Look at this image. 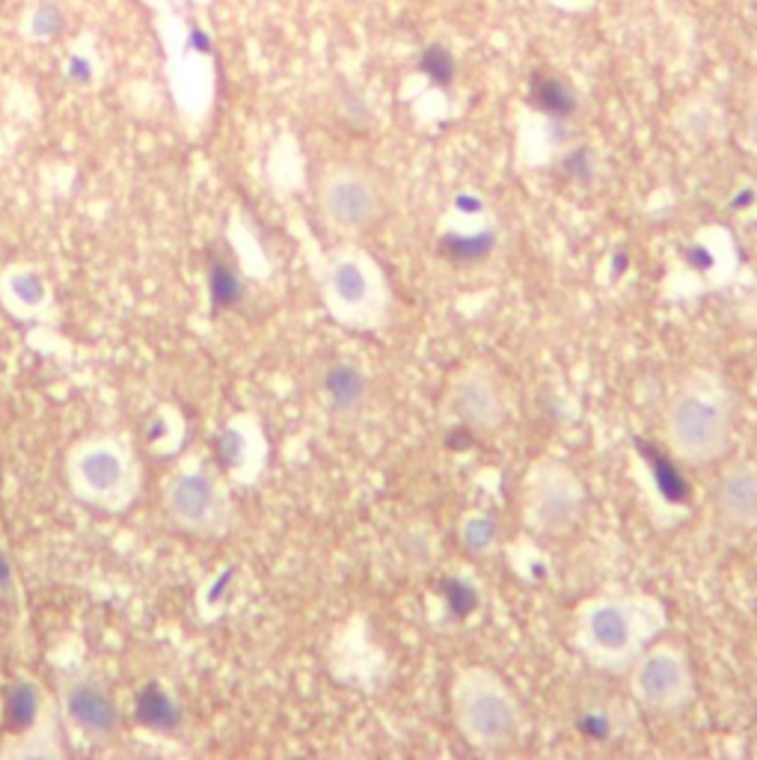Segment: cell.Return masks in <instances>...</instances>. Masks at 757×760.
Here are the masks:
<instances>
[{
  "label": "cell",
  "instance_id": "cell-13",
  "mask_svg": "<svg viewBox=\"0 0 757 760\" xmlns=\"http://www.w3.org/2000/svg\"><path fill=\"white\" fill-rule=\"evenodd\" d=\"M137 716L146 725H155V728H170L172 722H176V707L170 704V698L164 696L160 689L149 686L137 698Z\"/></svg>",
  "mask_w": 757,
  "mask_h": 760
},
{
  "label": "cell",
  "instance_id": "cell-11",
  "mask_svg": "<svg viewBox=\"0 0 757 760\" xmlns=\"http://www.w3.org/2000/svg\"><path fill=\"white\" fill-rule=\"evenodd\" d=\"M65 701H69V713L84 728L96 731V734H107V731H113V725H117L113 704L107 701L105 692H98L96 686H72Z\"/></svg>",
  "mask_w": 757,
  "mask_h": 760
},
{
  "label": "cell",
  "instance_id": "cell-5",
  "mask_svg": "<svg viewBox=\"0 0 757 760\" xmlns=\"http://www.w3.org/2000/svg\"><path fill=\"white\" fill-rule=\"evenodd\" d=\"M629 689L657 716H681L695 701L693 663L677 644L653 642L629 665Z\"/></svg>",
  "mask_w": 757,
  "mask_h": 760
},
{
  "label": "cell",
  "instance_id": "cell-8",
  "mask_svg": "<svg viewBox=\"0 0 757 760\" xmlns=\"http://www.w3.org/2000/svg\"><path fill=\"white\" fill-rule=\"evenodd\" d=\"M448 401L452 410L460 422H467L472 431L479 434H493L502 429V422L508 419V389L502 384V377L496 375V369L488 363H470L460 369L452 389H448Z\"/></svg>",
  "mask_w": 757,
  "mask_h": 760
},
{
  "label": "cell",
  "instance_id": "cell-14",
  "mask_svg": "<svg viewBox=\"0 0 757 760\" xmlns=\"http://www.w3.org/2000/svg\"><path fill=\"white\" fill-rule=\"evenodd\" d=\"M743 131H746L748 143L757 149V77L748 86L746 105H743Z\"/></svg>",
  "mask_w": 757,
  "mask_h": 760
},
{
  "label": "cell",
  "instance_id": "cell-9",
  "mask_svg": "<svg viewBox=\"0 0 757 760\" xmlns=\"http://www.w3.org/2000/svg\"><path fill=\"white\" fill-rule=\"evenodd\" d=\"M716 515L731 532H748L757 526V463H728L716 484Z\"/></svg>",
  "mask_w": 757,
  "mask_h": 760
},
{
  "label": "cell",
  "instance_id": "cell-12",
  "mask_svg": "<svg viewBox=\"0 0 757 760\" xmlns=\"http://www.w3.org/2000/svg\"><path fill=\"white\" fill-rule=\"evenodd\" d=\"M77 475L89 491L107 493L122 482V461L113 449H93L77 461Z\"/></svg>",
  "mask_w": 757,
  "mask_h": 760
},
{
  "label": "cell",
  "instance_id": "cell-3",
  "mask_svg": "<svg viewBox=\"0 0 757 760\" xmlns=\"http://www.w3.org/2000/svg\"><path fill=\"white\" fill-rule=\"evenodd\" d=\"M452 713L460 737L479 751L508 749L522 731V710L512 686L484 665H470L455 675Z\"/></svg>",
  "mask_w": 757,
  "mask_h": 760
},
{
  "label": "cell",
  "instance_id": "cell-15",
  "mask_svg": "<svg viewBox=\"0 0 757 760\" xmlns=\"http://www.w3.org/2000/svg\"><path fill=\"white\" fill-rule=\"evenodd\" d=\"M7 713H10V719H22L24 725L31 722L33 716V696L27 686H19L15 692L10 696V701H7Z\"/></svg>",
  "mask_w": 757,
  "mask_h": 760
},
{
  "label": "cell",
  "instance_id": "cell-2",
  "mask_svg": "<svg viewBox=\"0 0 757 760\" xmlns=\"http://www.w3.org/2000/svg\"><path fill=\"white\" fill-rule=\"evenodd\" d=\"M731 431L734 408L725 384L707 372L681 381L665 413V437L674 455L695 467L719 461L731 446Z\"/></svg>",
  "mask_w": 757,
  "mask_h": 760
},
{
  "label": "cell",
  "instance_id": "cell-10",
  "mask_svg": "<svg viewBox=\"0 0 757 760\" xmlns=\"http://www.w3.org/2000/svg\"><path fill=\"white\" fill-rule=\"evenodd\" d=\"M167 505L176 520H182L184 526H200L212 520L214 508H217V493L205 475H182L170 484Z\"/></svg>",
  "mask_w": 757,
  "mask_h": 760
},
{
  "label": "cell",
  "instance_id": "cell-4",
  "mask_svg": "<svg viewBox=\"0 0 757 760\" xmlns=\"http://www.w3.org/2000/svg\"><path fill=\"white\" fill-rule=\"evenodd\" d=\"M324 300L333 318L345 327L377 330L389 322L393 289L372 253L363 246H341L327 265Z\"/></svg>",
  "mask_w": 757,
  "mask_h": 760
},
{
  "label": "cell",
  "instance_id": "cell-7",
  "mask_svg": "<svg viewBox=\"0 0 757 760\" xmlns=\"http://www.w3.org/2000/svg\"><path fill=\"white\" fill-rule=\"evenodd\" d=\"M319 208L339 236H360L384 212V193L365 170L353 164H336L321 176Z\"/></svg>",
  "mask_w": 757,
  "mask_h": 760
},
{
  "label": "cell",
  "instance_id": "cell-6",
  "mask_svg": "<svg viewBox=\"0 0 757 760\" xmlns=\"http://www.w3.org/2000/svg\"><path fill=\"white\" fill-rule=\"evenodd\" d=\"M586 508V487L562 461H538L522 484V520L538 535H565Z\"/></svg>",
  "mask_w": 757,
  "mask_h": 760
},
{
  "label": "cell",
  "instance_id": "cell-1",
  "mask_svg": "<svg viewBox=\"0 0 757 760\" xmlns=\"http://www.w3.org/2000/svg\"><path fill=\"white\" fill-rule=\"evenodd\" d=\"M665 630V610L651 594H598L576 612V648L600 672H629Z\"/></svg>",
  "mask_w": 757,
  "mask_h": 760
}]
</instances>
